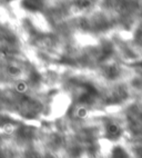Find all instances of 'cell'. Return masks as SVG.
I'll return each instance as SVG.
<instances>
[{"label": "cell", "mask_w": 142, "mask_h": 158, "mask_svg": "<svg viewBox=\"0 0 142 158\" xmlns=\"http://www.w3.org/2000/svg\"><path fill=\"white\" fill-rule=\"evenodd\" d=\"M105 135H107V137L109 139L116 140V139H118L120 137L121 130H120V128L116 125H115V124H108L107 127H105Z\"/></svg>", "instance_id": "6da1fadb"}, {"label": "cell", "mask_w": 142, "mask_h": 158, "mask_svg": "<svg viewBox=\"0 0 142 158\" xmlns=\"http://www.w3.org/2000/svg\"><path fill=\"white\" fill-rule=\"evenodd\" d=\"M112 156H113V158H124L126 157V153L123 151V149H121V148H116V149H115Z\"/></svg>", "instance_id": "7a4b0ae2"}, {"label": "cell", "mask_w": 142, "mask_h": 158, "mask_svg": "<svg viewBox=\"0 0 142 158\" xmlns=\"http://www.w3.org/2000/svg\"><path fill=\"white\" fill-rule=\"evenodd\" d=\"M138 153H139V154H140V155H141V157H142V145L140 146V147H139V148H138Z\"/></svg>", "instance_id": "3957f363"}]
</instances>
